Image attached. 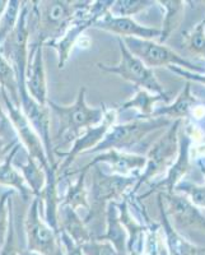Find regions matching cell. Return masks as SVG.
Listing matches in <instances>:
<instances>
[{"mask_svg":"<svg viewBox=\"0 0 205 255\" xmlns=\"http://www.w3.org/2000/svg\"><path fill=\"white\" fill-rule=\"evenodd\" d=\"M182 120H175L163 135L152 145L149 152L147 153L144 168L139 174L135 185L131 189L129 195L135 197L138 190L143 186V184L148 183L150 179H154L159 174L170 168L171 163L175 162L177 153H179V131Z\"/></svg>","mask_w":205,"mask_h":255,"instance_id":"5","label":"cell"},{"mask_svg":"<svg viewBox=\"0 0 205 255\" xmlns=\"http://www.w3.org/2000/svg\"><path fill=\"white\" fill-rule=\"evenodd\" d=\"M20 148H22L20 143L15 144L13 147L12 152L5 158V161L3 163H0V185L12 188V190L19 194L20 199L23 200L24 203H28L31 197H33V194H32L31 189L28 188V185L24 181L19 170L13 165V159H14L15 154L18 153Z\"/></svg>","mask_w":205,"mask_h":255,"instance_id":"20","label":"cell"},{"mask_svg":"<svg viewBox=\"0 0 205 255\" xmlns=\"http://www.w3.org/2000/svg\"><path fill=\"white\" fill-rule=\"evenodd\" d=\"M168 69H170L171 72L177 73V74L181 76L182 78L188 79V82H199V83L205 84V73L204 74H203V73H193L179 67H168Z\"/></svg>","mask_w":205,"mask_h":255,"instance_id":"37","label":"cell"},{"mask_svg":"<svg viewBox=\"0 0 205 255\" xmlns=\"http://www.w3.org/2000/svg\"><path fill=\"white\" fill-rule=\"evenodd\" d=\"M18 143L19 142H6V140L0 138V163H3L4 161H5L6 157L9 156V153L12 152L13 147H14L15 144H18Z\"/></svg>","mask_w":205,"mask_h":255,"instance_id":"38","label":"cell"},{"mask_svg":"<svg viewBox=\"0 0 205 255\" xmlns=\"http://www.w3.org/2000/svg\"><path fill=\"white\" fill-rule=\"evenodd\" d=\"M88 1H69V0H47L31 1L28 9L29 33L35 32L36 42L47 44L56 41L65 33L73 18L87 5Z\"/></svg>","mask_w":205,"mask_h":255,"instance_id":"1","label":"cell"},{"mask_svg":"<svg viewBox=\"0 0 205 255\" xmlns=\"http://www.w3.org/2000/svg\"><path fill=\"white\" fill-rule=\"evenodd\" d=\"M19 249L17 247V236H15V225H14V212L13 206L10 208V216H9V226L6 232L5 240L0 248V255H18Z\"/></svg>","mask_w":205,"mask_h":255,"instance_id":"34","label":"cell"},{"mask_svg":"<svg viewBox=\"0 0 205 255\" xmlns=\"http://www.w3.org/2000/svg\"><path fill=\"white\" fill-rule=\"evenodd\" d=\"M59 231L65 232L79 247L93 239L78 212L64 204L59 207Z\"/></svg>","mask_w":205,"mask_h":255,"instance_id":"21","label":"cell"},{"mask_svg":"<svg viewBox=\"0 0 205 255\" xmlns=\"http://www.w3.org/2000/svg\"><path fill=\"white\" fill-rule=\"evenodd\" d=\"M81 248L84 255H120L117 250L112 247V244L108 241L97 240V239L87 241Z\"/></svg>","mask_w":205,"mask_h":255,"instance_id":"33","label":"cell"},{"mask_svg":"<svg viewBox=\"0 0 205 255\" xmlns=\"http://www.w3.org/2000/svg\"><path fill=\"white\" fill-rule=\"evenodd\" d=\"M157 3L161 4L166 10L161 28V36L158 38L159 44L165 45L166 41L179 28L184 19L185 1H182V0H159Z\"/></svg>","mask_w":205,"mask_h":255,"instance_id":"24","label":"cell"},{"mask_svg":"<svg viewBox=\"0 0 205 255\" xmlns=\"http://www.w3.org/2000/svg\"><path fill=\"white\" fill-rule=\"evenodd\" d=\"M166 213L176 230L195 229L205 231V216L189 198L179 193H161Z\"/></svg>","mask_w":205,"mask_h":255,"instance_id":"13","label":"cell"},{"mask_svg":"<svg viewBox=\"0 0 205 255\" xmlns=\"http://www.w3.org/2000/svg\"><path fill=\"white\" fill-rule=\"evenodd\" d=\"M86 93H87V88H79L74 104L68 105V106L56 104L50 99L47 100V108L50 109L52 115L55 116L59 124L58 133L52 139V144L55 140L59 143V145L74 142L88 128L96 127L102 123L104 113H106V106L103 104L100 108L88 106L86 101ZM59 145L55 149H58Z\"/></svg>","mask_w":205,"mask_h":255,"instance_id":"3","label":"cell"},{"mask_svg":"<svg viewBox=\"0 0 205 255\" xmlns=\"http://www.w3.org/2000/svg\"><path fill=\"white\" fill-rule=\"evenodd\" d=\"M175 120L167 118H138L124 124H113L103 139L87 153H101L106 151H124L142 142L148 134L172 125Z\"/></svg>","mask_w":205,"mask_h":255,"instance_id":"4","label":"cell"},{"mask_svg":"<svg viewBox=\"0 0 205 255\" xmlns=\"http://www.w3.org/2000/svg\"><path fill=\"white\" fill-rule=\"evenodd\" d=\"M190 147H191V138L186 133L179 136V153H177L175 162L170 166L167 174L162 180L150 185L149 190L145 194L136 197L138 200H142L143 198L149 197L153 194L154 191L158 193H167L171 194L174 193L175 186L184 180V176L190 171L191 161H190Z\"/></svg>","mask_w":205,"mask_h":255,"instance_id":"14","label":"cell"},{"mask_svg":"<svg viewBox=\"0 0 205 255\" xmlns=\"http://www.w3.org/2000/svg\"><path fill=\"white\" fill-rule=\"evenodd\" d=\"M3 101L0 97V138L6 142H19L18 140L17 133L14 130L12 122L9 119L8 114H6L5 108H3Z\"/></svg>","mask_w":205,"mask_h":255,"instance_id":"35","label":"cell"},{"mask_svg":"<svg viewBox=\"0 0 205 255\" xmlns=\"http://www.w3.org/2000/svg\"><path fill=\"white\" fill-rule=\"evenodd\" d=\"M186 46L193 54L205 59V18L186 36Z\"/></svg>","mask_w":205,"mask_h":255,"instance_id":"31","label":"cell"},{"mask_svg":"<svg viewBox=\"0 0 205 255\" xmlns=\"http://www.w3.org/2000/svg\"><path fill=\"white\" fill-rule=\"evenodd\" d=\"M199 101L195 96L191 95V82H186L185 87L171 105L154 109L150 118H167L170 120H184L190 115L191 110L197 108Z\"/></svg>","mask_w":205,"mask_h":255,"instance_id":"22","label":"cell"},{"mask_svg":"<svg viewBox=\"0 0 205 255\" xmlns=\"http://www.w3.org/2000/svg\"><path fill=\"white\" fill-rule=\"evenodd\" d=\"M158 207L159 213H161V225L159 230L163 234V243H165V249L168 255H205V248L198 247L195 244L190 243L188 239L184 238L179 230L175 229V226L171 223L167 213H166L165 204H163V198L161 193H158Z\"/></svg>","mask_w":205,"mask_h":255,"instance_id":"18","label":"cell"},{"mask_svg":"<svg viewBox=\"0 0 205 255\" xmlns=\"http://www.w3.org/2000/svg\"><path fill=\"white\" fill-rule=\"evenodd\" d=\"M127 255H144V254H142V253H138V252H131V253H129Z\"/></svg>","mask_w":205,"mask_h":255,"instance_id":"40","label":"cell"},{"mask_svg":"<svg viewBox=\"0 0 205 255\" xmlns=\"http://www.w3.org/2000/svg\"><path fill=\"white\" fill-rule=\"evenodd\" d=\"M1 245H3V244H1V243H0V248H1Z\"/></svg>","mask_w":205,"mask_h":255,"instance_id":"41","label":"cell"},{"mask_svg":"<svg viewBox=\"0 0 205 255\" xmlns=\"http://www.w3.org/2000/svg\"><path fill=\"white\" fill-rule=\"evenodd\" d=\"M174 193L185 195L189 198L191 203L198 208H205V185L204 184H193L189 181L181 180L176 186H175Z\"/></svg>","mask_w":205,"mask_h":255,"instance_id":"30","label":"cell"},{"mask_svg":"<svg viewBox=\"0 0 205 255\" xmlns=\"http://www.w3.org/2000/svg\"><path fill=\"white\" fill-rule=\"evenodd\" d=\"M138 176H120L102 171L100 166H93L92 184L88 190L90 209L84 218V223L90 230L93 239L97 238V230L102 226L107 204L120 202L130 193L135 185Z\"/></svg>","mask_w":205,"mask_h":255,"instance_id":"2","label":"cell"},{"mask_svg":"<svg viewBox=\"0 0 205 255\" xmlns=\"http://www.w3.org/2000/svg\"><path fill=\"white\" fill-rule=\"evenodd\" d=\"M159 101L168 104L170 97H168V95H153V93L148 92L145 90H136V93L133 99L127 100L126 102L115 109L117 114L133 109V110H138L142 118H150L152 113L154 111V104Z\"/></svg>","mask_w":205,"mask_h":255,"instance_id":"26","label":"cell"},{"mask_svg":"<svg viewBox=\"0 0 205 255\" xmlns=\"http://www.w3.org/2000/svg\"><path fill=\"white\" fill-rule=\"evenodd\" d=\"M28 64L26 68V88L28 95L41 106H47V84L44 63V45L33 42L29 45Z\"/></svg>","mask_w":205,"mask_h":255,"instance_id":"16","label":"cell"},{"mask_svg":"<svg viewBox=\"0 0 205 255\" xmlns=\"http://www.w3.org/2000/svg\"><path fill=\"white\" fill-rule=\"evenodd\" d=\"M0 97H1V101H3L9 119H10L13 127H14L18 140L22 144V147L24 148V151L28 153L29 157L37 161L38 165L44 168L45 171L49 170L51 166L49 165V161H47L44 144L41 142L40 136L37 135L35 129L32 128L28 120L26 119V116L23 115L22 110L13 104L12 100H10V97H9V95L4 88H0Z\"/></svg>","mask_w":205,"mask_h":255,"instance_id":"11","label":"cell"},{"mask_svg":"<svg viewBox=\"0 0 205 255\" xmlns=\"http://www.w3.org/2000/svg\"><path fill=\"white\" fill-rule=\"evenodd\" d=\"M147 158L142 154L126 153L124 151H106L96 154L95 158L90 163L82 168H77L78 171L90 172L91 167L100 163H106L111 170V174L120 176H139L140 171L144 168Z\"/></svg>","mask_w":205,"mask_h":255,"instance_id":"15","label":"cell"},{"mask_svg":"<svg viewBox=\"0 0 205 255\" xmlns=\"http://www.w3.org/2000/svg\"><path fill=\"white\" fill-rule=\"evenodd\" d=\"M104 234L97 238V240L108 241L117 250L120 255H127V232L120 221L117 202L107 204L104 213Z\"/></svg>","mask_w":205,"mask_h":255,"instance_id":"19","label":"cell"},{"mask_svg":"<svg viewBox=\"0 0 205 255\" xmlns=\"http://www.w3.org/2000/svg\"><path fill=\"white\" fill-rule=\"evenodd\" d=\"M87 171H78V170H69L63 177H69L78 175V179L74 183H70L68 186L65 195L61 199L60 204L68 206L78 212L79 209H86L88 212L90 209V202H88V189L86 188V177H87Z\"/></svg>","mask_w":205,"mask_h":255,"instance_id":"23","label":"cell"},{"mask_svg":"<svg viewBox=\"0 0 205 255\" xmlns=\"http://www.w3.org/2000/svg\"><path fill=\"white\" fill-rule=\"evenodd\" d=\"M121 40L124 41L125 46L130 51V54H133L145 67L150 69L159 67H179L182 69L185 68V70L193 73H205L204 68L195 65L179 55L172 49L159 42H154L153 40H140L134 37H126Z\"/></svg>","mask_w":205,"mask_h":255,"instance_id":"9","label":"cell"},{"mask_svg":"<svg viewBox=\"0 0 205 255\" xmlns=\"http://www.w3.org/2000/svg\"><path fill=\"white\" fill-rule=\"evenodd\" d=\"M113 0H100V1H88L87 5L82 8L75 17L73 18L72 23L59 40L51 41L45 44L46 46L55 49L58 52V68L63 69L68 63L73 47L77 45L83 32L93 26L96 20L100 19L102 15L110 10Z\"/></svg>","mask_w":205,"mask_h":255,"instance_id":"6","label":"cell"},{"mask_svg":"<svg viewBox=\"0 0 205 255\" xmlns=\"http://www.w3.org/2000/svg\"><path fill=\"white\" fill-rule=\"evenodd\" d=\"M15 191L9 189L0 197V243L3 244L5 240L6 232L9 226V216H10V208L13 206V197Z\"/></svg>","mask_w":205,"mask_h":255,"instance_id":"32","label":"cell"},{"mask_svg":"<svg viewBox=\"0 0 205 255\" xmlns=\"http://www.w3.org/2000/svg\"><path fill=\"white\" fill-rule=\"evenodd\" d=\"M40 206V198L33 197L27 209L24 218L27 250L41 255H65L59 235L41 218Z\"/></svg>","mask_w":205,"mask_h":255,"instance_id":"10","label":"cell"},{"mask_svg":"<svg viewBox=\"0 0 205 255\" xmlns=\"http://www.w3.org/2000/svg\"><path fill=\"white\" fill-rule=\"evenodd\" d=\"M93 28L110 32L120 38L134 37L140 40H154L161 36V29L139 24L135 19L129 17H113L107 12L93 23Z\"/></svg>","mask_w":205,"mask_h":255,"instance_id":"17","label":"cell"},{"mask_svg":"<svg viewBox=\"0 0 205 255\" xmlns=\"http://www.w3.org/2000/svg\"><path fill=\"white\" fill-rule=\"evenodd\" d=\"M18 255H41V254H38V253H35V252H29V250H19Z\"/></svg>","mask_w":205,"mask_h":255,"instance_id":"39","label":"cell"},{"mask_svg":"<svg viewBox=\"0 0 205 255\" xmlns=\"http://www.w3.org/2000/svg\"><path fill=\"white\" fill-rule=\"evenodd\" d=\"M59 238H60L61 247L64 249L65 255H84L82 252V248L74 243L69 236L63 231H59Z\"/></svg>","mask_w":205,"mask_h":255,"instance_id":"36","label":"cell"},{"mask_svg":"<svg viewBox=\"0 0 205 255\" xmlns=\"http://www.w3.org/2000/svg\"><path fill=\"white\" fill-rule=\"evenodd\" d=\"M117 44L120 54H121L120 61L115 65L99 63L97 64L99 69L104 73L116 74L120 78L130 82L136 90H145L153 95H167L163 86L154 76L153 70L145 67L138 58L130 54V51L125 46L124 41L120 37H117Z\"/></svg>","mask_w":205,"mask_h":255,"instance_id":"7","label":"cell"},{"mask_svg":"<svg viewBox=\"0 0 205 255\" xmlns=\"http://www.w3.org/2000/svg\"><path fill=\"white\" fill-rule=\"evenodd\" d=\"M29 1H23L20 14L18 18L17 26L13 32L1 45V54L10 63L15 73V79L18 84V93L26 92V68L28 64L29 52V28L27 17H28Z\"/></svg>","mask_w":205,"mask_h":255,"instance_id":"8","label":"cell"},{"mask_svg":"<svg viewBox=\"0 0 205 255\" xmlns=\"http://www.w3.org/2000/svg\"><path fill=\"white\" fill-rule=\"evenodd\" d=\"M153 5L149 0H113L108 13L113 17H129L144 12L145 9Z\"/></svg>","mask_w":205,"mask_h":255,"instance_id":"29","label":"cell"},{"mask_svg":"<svg viewBox=\"0 0 205 255\" xmlns=\"http://www.w3.org/2000/svg\"><path fill=\"white\" fill-rule=\"evenodd\" d=\"M0 88H4L13 104L19 108V96H18V84L14 69L1 54V46H0Z\"/></svg>","mask_w":205,"mask_h":255,"instance_id":"27","label":"cell"},{"mask_svg":"<svg viewBox=\"0 0 205 255\" xmlns=\"http://www.w3.org/2000/svg\"><path fill=\"white\" fill-rule=\"evenodd\" d=\"M117 111L116 109H106V113H104V118L102 120L101 124L96 125V127L88 128L87 130H84L81 135L77 138V139L73 142V145L70 147V149L68 152H59L56 151L55 154L63 157L64 161L59 165L58 167V175L61 176L67 171H69V167L72 165V162L75 159V157L79 156L81 153H87L88 151L93 149L96 145L99 144L103 136L106 135V133L108 131L111 127L115 123L116 118H117Z\"/></svg>","mask_w":205,"mask_h":255,"instance_id":"12","label":"cell"},{"mask_svg":"<svg viewBox=\"0 0 205 255\" xmlns=\"http://www.w3.org/2000/svg\"><path fill=\"white\" fill-rule=\"evenodd\" d=\"M22 4H23V1H19V0L8 1V5H6L3 15L0 18V46L3 45L5 38L12 33L13 29L17 26Z\"/></svg>","mask_w":205,"mask_h":255,"instance_id":"28","label":"cell"},{"mask_svg":"<svg viewBox=\"0 0 205 255\" xmlns=\"http://www.w3.org/2000/svg\"><path fill=\"white\" fill-rule=\"evenodd\" d=\"M13 165L19 170L26 184L31 189L33 197L40 198L41 193L45 188V184H46V172L44 168L38 165L37 161L29 157L28 153H26L24 161H22L20 163L13 161Z\"/></svg>","mask_w":205,"mask_h":255,"instance_id":"25","label":"cell"}]
</instances>
